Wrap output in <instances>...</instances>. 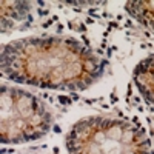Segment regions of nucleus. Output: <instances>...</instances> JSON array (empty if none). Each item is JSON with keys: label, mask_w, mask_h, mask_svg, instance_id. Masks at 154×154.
I'll use <instances>...</instances> for the list:
<instances>
[{"label": "nucleus", "mask_w": 154, "mask_h": 154, "mask_svg": "<svg viewBox=\"0 0 154 154\" xmlns=\"http://www.w3.org/2000/svg\"><path fill=\"white\" fill-rule=\"evenodd\" d=\"M2 72L23 85L79 91L105 72V60L69 37H25L2 48Z\"/></svg>", "instance_id": "nucleus-1"}, {"label": "nucleus", "mask_w": 154, "mask_h": 154, "mask_svg": "<svg viewBox=\"0 0 154 154\" xmlns=\"http://www.w3.org/2000/svg\"><path fill=\"white\" fill-rule=\"evenodd\" d=\"M68 154H149L145 133L117 117H86L66 136Z\"/></svg>", "instance_id": "nucleus-2"}, {"label": "nucleus", "mask_w": 154, "mask_h": 154, "mask_svg": "<svg viewBox=\"0 0 154 154\" xmlns=\"http://www.w3.org/2000/svg\"><path fill=\"white\" fill-rule=\"evenodd\" d=\"M0 116L3 143H25L40 139L53 125V114L40 99L6 85L0 93Z\"/></svg>", "instance_id": "nucleus-3"}, {"label": "nucleus", "mask_w": 154, "mask_h": 154, "mask_svg": "<svg viewBox=\"0 0 154 154\" xmlns=\"http://www.w3.org/2000/svg\"><path fill=\"white\" fill-rule=\"evenodd\" d=\"M133 77L139 93L154 105V54L143 59L134 68Z\"/></svg>", "instance_id": "nucleus-4"}, {"label": "nucleus", "mask_w": 154, "mask_h": 154, "mask_svg": "<svg viewBox=\"0 0 154 154\" xmlns=\"http://www.w3.org/2000/svg\"><path fill=\"white\" fill-rule=\"evenodd\" d=\"M126 12L139 25L154 34V0L148 2H128L125 5Z\"/></svg>", "instance_id": "nucleus-5"}, {"label": "nucleus", "mask_w": 154, "mask_h": 154, "mask_svg": "<svg viewBox=\"0 0 154 154\" xmlns=\"http://www.w3.org/2000/svg\"><path fill=\"white\" fill-rule=\"evenodd\" d=\"M2 28L8 26L9 22H17L25 19L31 3L28 2H2Z\"/></svg>", "instance_id": "nucleus-6"}]
</instances>
